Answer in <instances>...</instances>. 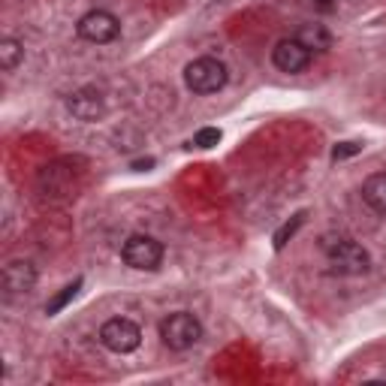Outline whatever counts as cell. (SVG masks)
<instances>
[{
    "label": "cell",
    "instance_id": "1",
    "mask_svg": "<svg viewBox=\"0 0 386 386\" xmlns=\"http://www.w3.org/2000/svg\"><path fill=\"white\" fill-rule=\"evenodd\" d=\"M323 253H326V263H329V269L335 275H350V277H356V275H365L371 269V257H368V250L356 245L353 238H344V236H338V238H323Z\"/></svg>",
    "mask_w": 386,
    "mask_h": 386
},
{
    "label": "cell",
    "instance_id": "2",
    "mask_svg": "<svg viewBox=\"0 0 386 386\" xmlns=\"http://www.w3.org/2000/svg\"><path fill=\"white\" fill-rule=\"evenodd\" d=\"M202 338V323L187 311H175L160 320V341L169 350H190Z\"/></svg>",
    "mask_w": 386,
    "mask_h": 386
},
{
    "label": "cell",
    "instance_id": "3",
    "mask_svg": "<svg viewBox=\"0 0 386 386\" xmlns=\"http://www.w3.org/2000/svg\"><path fill=\"white\" fill-rule=\"evenodd\" d=\"M184 84L193 94H214L226 84V67L217 57H197L184 67Z\"/></svg>",
    "mask_w": 386,
    "mask_h": 386
},
{
    "label": "cell",
    "instance_id": "4",
    "mask_svg": "<svg viewBox=\"0 0 386 386\" xmlns=\"http://www.w3.org/2000/svg\"><path fill=\"white\" fill-rule=\"evenodd\" d=\"M100 344L112 353H133L142 344V329L127 317H112L100 326Z\"/></svg>",
    "mask_w": 386,
    "mask_h": 386
},
{
    "label": "cell",
    "instance_id": "5",
    "mask_svg": "<svg viewBox=\"0 0 386 386\" xmlns=\"http://www.w3.org/2000/svg\"><path fill=\"white\" fill-rule=\"evenodd\" d=\"M121 257H124L130 269L154 272L163 263V245L151 236H130L124 241V248H121Z\"/></svg>",
    "mask_w": 386,
    "mask_h": 386
},
{
    "label": "cell",
    "instance_id": "6",
    "mask_svg": "<svg viewBox=\"0 0 386 386\" xmlns=\"http://www.w3.org/2000/svg\"><path fill=\"white\" fill-rule=\"evenodd\" d=\"M76 33L82 36L84 43L106 45V43L118 40V33H121V21L112 16V12H106V9H91V12H84V16L79 18Z\"/></svg>",
    "mask_w": 386,
    "mask_h": 386
},
{
    "label": "cell",
    "instance_id": "7",
    "mask_svg": "<svg viewBox=\"0 0 386 386\" xmlns=\"http://www.w3.org/2000/svg\"><path fill=\"white\" fill-rule=\"evenodd\" d=\"M36 184H40V190L45 193V197H70L72 187H76V172L67 166V163H48L40 169V178H36Z\"/></svg>",
    "mask_w": 386,
    "mask_h": 386
},
{
    "label": "cell",
    "instance_id": "8",
    "mask_svg": "<svg viewBox=\"0 0 386 386\" xmlns=\"http://www.w3.org/2000/svg\"><path fill=\"white\" fill-rule=\"evenodd\" d=\"M36 284V269L28 260H12L4 269V296L6 299H18L28 296Z\"/></svg>",
    "mask_w": 386,
    "mask_h": 386
},
{
    "label": "cell",
    "instance_id": "9",
    "mask_svg": "<svg viewBox=\"0 0 386 386\" xmlns=\"http://www.w3.org/2000/svg\"><path fill=\"white\" fill-rule=\"evenodd\" d=\"M272 60H275V67L281 70V72H290V76H293V72H302V70L308 67L311 52L299 40L290 36V40H281V43L272 48Z\"/></svg>",
    "mask_w": 386,
    "mask_h": 386
},
{
    "label": "cell",
    "instance_id": "10",
    "mask_svg": "<svg viewBox=\"0 0 386 386\" xmlns=\"http://www.w3.org/2000/svg\"><path fill=\"white\" fill-rule=\"evenodd\" d=\"M70 112L72 118H79V121H96V118H103L106 115V103H103V94L100 91H91V88H84V91H76L70 96Z\"/></svg>",
    "mask_w": 386,
    "mask_h": 386
},
{
    "label": "cell",
    "instance_id": "11",
    "mask_svg": "<svg viewBox=\"0 0 386 386\" xmlns=\"http://www.w3.org/2000/svg\"><path fill=\"white\" fill-rule=\"evenodd\" d=\"M293 40H299L308 52H329V48H332V36H329V31H326L323 24H299L296 33H293Z\"/></svg>",
    "mask_w": 386,
    "mask_h": 386
},
{
    "label": "cell",
    "instance_id": "12",
    "mask_svg": "<svg viewBox=\"0 0 386 386\" xmlns=\"http://www.w3.org/2000/svg\"><path fill=\"white\" fill-rule=\"evenodd\" d=\"M362 199L371 211L377 214H386V172H374L365 178V184H362Z\"/></svg>",
    "mask_w": 386,
    "mask_h": 386
},
{
    "label": "cell",
    "instance_id": "13",
    "mask_svg": "<svg viewBox=\"0 0 386 386\" xmlns=\"http://www.w3.org/2000/svg\"><path fill=\"white\" fill-rule=\"evenodd\" d=\"M24 60V45L16 40V36H4L0 40V70L12 72Z\"/></svg>",
    "mask_w": 386,
    "mask_h": 386
},
{
    "label": "cell",
    "instance_id": "14",
    "mask_svg": "<svg viewBox=\"0 0 386 386\" xmlns=\"http://www.w3.org/2000/svg\"><path fill=\"white\" fill-rule=\"evenodd\" d=\"M79 290H82V277H76V281H72V284H67L64 290H60V293H57V296H55V299L45 305V314H48V317H52V314H60V311H64V308L70 305V302L76 299Z\"/></svg>",
    "mask_w": 386,
    "mask_h": 386
},
{
    "label": "cell",
    "instance_id": "15",
    "mask_svg": "<svg viewBox=\"0 0 386 386\" xmlns=\"http://www.w3.org/2000/svg\"><path fill=\"white\" fill-rule=\"evenodd\" d=\"M305 224V211H299V214H293V221H287L281 229L275 233V250H284L287 248V241L296 236V229Z\"/></svg>",
    "mask_w": 386,
    "mask_h": 386
},
{
    "label": "cell",
    "instance_id": "16",
    "mask_svg": "<svg viewBox=\"0 0 386 386\" xmlns=\"http://www.w3.org/2000/svg\"><path fill=\"white\" fill-rule=\"evenodd\" d=\"M217 142H221V130L217 127H202L197 136H193V145H197V148H214Z\"/></svg>",
    "mask_w": 386,
    "mask_h": 386
},
{
    "label": "cell",
    "instance_id": "17",
    "mask_svg": "<svg viewBox=\"0 0 386 386\" xmlns=\"http://www.w3.org/2000/svg\"><path fill=\"white\" fill-rule=\"evenodd\" d=\"M353 154H359V145L356 142H341V145H335V148H332L335 160H344V157H353Z\"/></svg>",
    "mask_w": 386,
    "mask_h": 386
},
{
    "label": "cell",
    "instance_id": "18",
    "mask_svg": "<svg viewBox=\"0 0 386 386\" xmlns=\"http://www.w3.org/2000/svg\"><path fill=\"white\" fill-rule=\"evenodd\" d=\"M320 4H332V0H320Z\"/></svg>",
    "mask_w": 386,
    "mask_h": 386
}]
</instances>
